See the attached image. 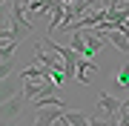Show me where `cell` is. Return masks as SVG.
Segmentation results:
<instances>
[{
  "instance_id": "6da1fadb",
  "label": "cell",
  "mask_w": 129,
  "mask_h": 126,
  "mask_svg": "<svg viewBox=\"0 0 129 126\" xmlns=\"http://www.w3.org/2000/svg\"><path fill=\"white\" fill-rule=\"evenodd\" d=\"M35 63L46 66V69H52V72H63V69H66V60H63L60 55H55V52H49L40 40L35 43ZM63 75H66V72H63Z\"/></svg>"
},
{
  "instance_id": "7a4b0ae2",
  "label": "cell",
  "mask_w": 129,
  "mask_h": 126,
  "mask_svg": "<svg viewBox=\"0 0 129 126\" xmlns=\"http://www.w3.org/2000/svg\"><path fill=\"white\" fill-rule=\"evenodd\" d=\"M123 103H126V100H118V98H112V95H106V92L98 95V109L106 112V120H109V123L118 120V115L123 112Z\"/></svg>"
},
{
  "instance_id": "3957f363",
  "label": "cell",
  "mask_w": 129,
  "mask_h": 126,
  "mask_svg": "<svg viewBox=\"0 0 129 126\" xmlns=\"http://www.w3.org/2000/svg\"><path fill=\"white\" fill-rule=\"evenodd\" d=\"M52 89H55V83H43V80H26L23 83V98L26 100H37V98H49Z\"/></svg>"
},
{
  "instance_id": "277c9868",
  "label": "cell",
  "mask_w": 129,
  "mask_h": 126,
  "mask_svg": "<svg viewBox=\"0 0 129 126\" xmlns=\"http://www.w3.org/2000/svg\"><path fill=\"white\" fill-rule=\"evenodd\" d=\"M63 115H66L63 106H46V109H37V115H35V126H55Z\"/></svg>"
},
{
  "instance_id": "5b68a950",
  "label": "cell",
  "mask_w": 129,
  "mask_h": 126,
  "mask_svg": "<svg viewBox=\"0 0 129 126\" xmlns=\"http://www.w3.org/2000/svg\"><path fill=\"white\" fill-rule=\"evenodd\" d=\"M98 72V63L92 60V57H80V63H78V83H92V75Z\"/></svg>"
},
{
  "instance_id": "8992f818",
  "label": "cell",
  "mask_w": 129,
  "mask_h": 126,
  "mask_svg": "<svg viewBox=\"0 0 129 126\" xmlns=\"http://www.w3.org/2000/svg\"><path fill=\"white\" fill-rule=\"evenodd\" d=\"M23 103H26L23 95H17V98H6V100H3V120H12V117H17V115H20V109H23Z\"/></svg>"
},
{
  "instance_id": "52a82bcc",
  "label": "cell",
  "mask_w": 129,
  "mask_h": 126,
  "mask_svg": "<svg viewBox=\"0 0 129 126\" xmlns=\"http://www.w3.org/2000/svg\"><path fill=\"white\" fill-rule=\"evenodd\" d=\"M83 40H86V49H89V57H95L98 52H101V46L106 43V37H103V34H98L95 29H86V32H83Z\"/></svg>"
},
{
  "instance_id": "ba28073f",
  "label": "cell",
  "mask_w": 129,
  "mask_h": 126,
  "mask_svg": "<svg viewBox=\"0 0 129 126\" xmlns=\"http://www.w3.org/2000/svg\"><path fill=\"white\" fill-rule=\"evenodd\" d=\"M46 77H52V69H46L40 63H35V66H29V69L20 72V80H46Z\"/></svg>"
},
{
  "instance_id": "9c48e42d",
  "label": "cell",
  "mask_w": 129,
  "mask_h": 126,
  "mask_svg": "<svg viewBox=\"0 0 129 126\" xmlns=\"http://www.w3.org/2000/svg\"><path fill=\"white\" fill-rule=\"evenodd\" d=\"M103 37L109 40V43H115V46H118L120 52H123V55H129V37H126L123 32H118V29H115V32H106Z\"/></svg>"
},
{
  "instance_id": "30bf717a",
  "label": "cell",
  "mask_w": 129,
  "mask_h": 126,
  "mask_svg": "<svg viewBox=\"0 0 129 126\" xmlns=\"http://www.w3.org/2000/svg\"><path fill=\"white\" fill-rule=\"evenodd\" d=\"M63 117H66L72 126H92V117H86L83 112H66Z\"/></svg>"
},
{
  "instance_id": "8fae6325",
  "label": "cell",
  "mask_w": 129,
  "mask_h": 126,
  "mask_svg": "<svg viewBox=\"0 0 129 126\" xmlns=\"http://www.w3.org/2000/svg\"><path fill=\"white\" fill-rule=\"evenodd\" d=\"M69 46L78 52L80 57H89V49H86V40H83V34H72V43H69Z\"/></svg>"
},
{
  "instance_id": "7c38bea8",
  "label": "cell",
  "mask_w": 129,
  "mask_h": 126,
  "mask_svg": "<svg viewBox=\"0 0 129 126\" xmlns=\"http://www.w3.org/2000/svg\"><path fill=\"white\" fill-rule=\"evenodd\" d=\"M46 106H63V100L55 98V95H49V98H37V100H35V109H46Z\"/></svg>"
},
{
  "instance_id": "4fadbf2b",
  "label": "cell",
  "mask_w": 129,
  "mask_h": 126,
  "mask_svg": "<svg viewBox=\"0 0 129 126\" xmlns=\"http://www.w3.org/2000/svg\"><path fill=\"white\" fill-rule=\"evenodd\" d=\"M115 83H118L120 89H129V63L120 66V72H118V80H115Z\"/></svg>"
},
{
  "instance_id": "5bb4252c",
  "label": "cell",
  "mask_w": 129,
  "mask_h": 126,
  "mask_svg": "<svg viewBox=\"0 0 129 126\" xmlns=\"http://www.w3.org/2000/svg\"><path fill=\"white\" fill-rule=\"evenodd\" d=\"M92 126H112L109 120H101V117H92Z\"/></svg>"
},
{
  "instance_id": "9a60e30c",
  "label": "cell",
  "mask_w": 129,
  "mask_h": 126,
  "mask_svg": "<svg viewBox=\"0 0 129 126\" xmlns=\"http://www.w3.org/2000/svg\"><path fill=\"white\" fill-rule=\"evenodd\" d=\"M55 126H72V123H69V120H66V117H60V120H57Z\"/></svg>"
}]
</instances>
